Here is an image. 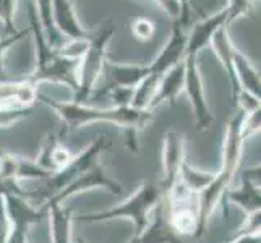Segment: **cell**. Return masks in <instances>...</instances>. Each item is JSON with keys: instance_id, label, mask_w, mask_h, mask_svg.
<instances>
[{"instance_id": "obj_1", "label": "cell", "mask_w": 261, "mask_h": 243, "mask_svg": "<svg viewBox=\"0 0 261 243\" xmlns=\"http://www.w3.org/2000/svg\"><path fill=\"white\" fill-rule=\"evenodd\" d=\"M36 102L44 104L50 111L57 114V117L64 123L62 133L68 134L70 131H75L91 125L96 122H107L120 127L125 137V146H127L133 154L140 152V141L138 134L141 130L148 127V123L152 120V112L149 109H135V107H93L86 104H80L75 101H57V99L49 97L42 93H38Z\"/></svg>"}, {"instance_id": "obj_2", "label": "cell", "mask_w": 261, "mask_h": 243, "mask_svg": "<svg viewBox=\"0 0 261 243\" xmlns=\"http://www.w3.org/2000/svg\"><path fill=\"white\" fill-rule=\"evenodd\" d=\"M247 112L237 107L236 112L227 120L226 134H224V146H222V166L219 172L214 174L213 182L198 193V224L195 237L200 238L204 235L211 215L219 208L224 196L232 185V180L236 177L240 159L244 154L245 134H244V122Z\"/></svg>"}, {"instance_id": "obj_3", "label": "cell", "mask_w": 261, "mask_h": 243, "mask_svg": "<svg viewBox=\"0 0 261 243\" xmlns=\"http://www.w3.org/2000/svg\"><path fill=\"white\" fill-rule=\"evenodd\" d=\"M30 18V34H33L34 41V53H36V67L30 73L26 81L31 85L39 86L41 83H59L65 85L71 89V93H76L78 89V65L80 60L67 59L54 49L47 42L44 31L39 24L36 7H28Z\"/></svg>"}, {"instance_id": "obj_4", "label": "cell", "mask_w": 261, "mask_h": 243, "mask_svg": "<svg viewBox=\"0 0 261 243\" xmlns=\"http://www.w3.org/2000/svg\"><path fill=\"white\" fill-rule=\"evenodd\" d=\"M164 200V193L158 182H145L130 198L109 209L80 214L76 221L85 224H101L115 219H130L133 222V237L138 238L148 227L151 214Z\"/></svg>"}, {"instance_id": "obj_5", "label": "cell", "mask_w": 261, "mask_h": 243, "mask_svg": "<svg viewBox=\"0 0 261 243\" xmlns=\"http://www.w3.org/2000/svg\"><path fill=\"white\" fill-rule=\"evenodd\" d=\"M185 46H187V30L184 26H180L177 21H174L169 41L161 49L154 62L149 64V73L133 89L130 107H135V109H149V104L156 94L159 79L164 76V73L169 68H172L178 62H182L185 59Z\"/></svg>"}, {"instance_id": "obj_6", "label": "cell", "mask_w": 261, "mask_h": 243, "mask_svg": "<svg viewBox=\"0 0 261 243\" xmlns=\"http://www.w3.org/2000/svg\"><path fill=\"white\" fill-rule=\"evenodd\" d=\"M115 34V24L112 21H107L101 30L91 33L88 39V46L80 59L78 65V89L73 94L71 101L86 104L89 97L94 93V89L102 78L107 64V46Z\"/></svg>"}, {"instance_id": "obj_7", "label": "cell", "mask_w": 261, "mask_h": 243, "mask_svg": "<svg viewBox=\"0 0 261 243\" xmlns=\"http://www.w3.org/2000/svg\"><path fill=\"white\" fill-rule=\"evenodd\" d=\"M111 146H112V143L106 138V134H99L91 145L86 146L80 154H75L73 159H71L64 169L59 170L56 174H52L46 180V185H44L41 190L33 192V201L39 200L41 203H44L54 195H57L60 190H64V188L68 183L73 182L78 175H82L83 172L91 169L97 162V157L101 156V152L111 149Z\"/></svg>"}, {"instance_id": "obj_8", "label": "cell", "mask_w": 261, "mask_h": 243, "mask_svg": "<svg viewBox=\"0 0 261 243\" xmlns=\"http://www.w3.org/2000/svg\"><path fill=\"white\" fill-rule=\"evenodd\" d=\"M94 188H102V190L109 192L112 195H120L123 190V186L119 182H115V178H111L107 175L102 166H99V162H96L91 169L83 172L82 175H78L73 182L68 183L64 188V190H60L57 195H54L47 201H44L41 204V209L49 214V209L54 208V206H62V203L67 201L68 198L80 195L83 192L94 190Z\"/></svg>"}, {"instance_id": "obj_9", "label": "cell", "mask_w": 261, "mask_h": 243, "mask_svg": "<svg viewBox=\"0 0 261 243\" xmlns=\"http://www.w3.org/2000/svg\"><path fill=\"white\" fill-rule=\"evenodd\" d=\"M185 81H184V93L187 94L190 101L192 111L195 115L196 128L200 131H204L211 127L214 117L211 114V109L206 101L204 94V85L201 78L200 65H198L196 56H185Z\"/></svg>"}, {"instance_id": "obj_10", "label": "cell", "mask_w": 261, "mask_h": 243, "mask_svg": "<svg viewBox=\"0 0 261 243\" xmlns=\"http://www.w3.org/2000/svg\"><path fill=\"white\" fill-rule=\"evenodd\" d=\"M185 157V137L184 133L170 130L163 137V169L158 180L159 188L164 196L172 190V186L178 182L180 170H182Z\"/></svg>"}, {"instance_id": "obj_11", "label": "cell", "mask_w": 261, "mask_h": 243, "mask_svg": "<svg viewBox=\"0 0 261 243\" xmlns=\"http://www.w3.org/2000/svg\"><path fill=\"white\" fill-rule=\"evenodd\" d=\"M259 166L242 169L240 185L236 190H227L226 198L245 212V215H253L261 212V195H259Z\"/></svg>"}, {"instance_id": "obj_12", "label": "cell", "mask_w": 261, "mask_h": 243, "mask_svg": "<svg viewBox=\"0 0 261 243\" xmlns=\"http://www.w3.org/2000/svg\"><path fill=\"white\" fill-rule=\"evenodd\" d=\"M52 18L57 31L65 39H88L91 31L80 20L75 0H52Z\"/></svg>"}, {"instance_id": "obj_13", "label": "cell", "mask_w": 261, "mask_h": 243, "mask_svg": "<svg viewBox=\"0 0 261 243\" xmlns=\"http://www.w3.org/2000/svg\"><path fill=\"white\" fill-rule=\"evenodd\" d=\"M62 140V133H47L42 138L38 157L34 159L36 164L50 175L64 169L75 156Z\"/></svg>"}, {"instance_id": "obj_14", "label": "cell", "mask_w": 261, "mask_h": 243, "mask_svg": "<svg viewBox=\"0 0 261 243\" xmlns=\"http://www.w3.org/2000/svg\"><path fill=\"white\" fill-rule=\"evenodd\" d=\"M226 24H227V10L222 8L221 12L204 18V20L198 21L195 26H192V30L187 33L185 56H196V57L200 56V52L211 44L214 33Z\"/></svg>"}, {"instance_id": "obj_15", "label": "cell", "mask_w": 261, "mask_h": 243, "mask_svg": "<svg viewBox=\"0 0 261 243\" xmlns=\"http://www.w3.org/2000/svg\"><path fill=\"white\" fill-rule=\"evenodd\" d=\"M210 46L213 47L216 57L219 59L224 71L227 73L229 85H230V97H232V101L236 102L239 99V96L244 91H242L240 86H239V81H237V76H236V70H233V53H236V46L232 44L227 24L222 26V28H219L218 31L214 33Z\"/></svg>"}, {"instance_id": "obj_16", "label": "cell", "mask_w": 261, "mask_h": 243, "mask_svg": "<svg viewBox=\"0 0 261 243\" xmlns=\"http://www.w3.org/2000/svg\"><path fill=\"white\" fill-rule=\"evenodd\" d=\"M138 243H185L182 235L169 222L164 200L158 204V208L152 211L151 219L145 232L138 238Z\"/></svg>"}, {"instance_id": "obj_17", "label": "cell", "mask_w": 261, "mask_h": 243, "mask_svg": "<svg viewBox=\"0 0 261 243\" xmlns=\"http://www.w3.org/2000/svg\"><path fill=\"white\" fill-rule=\"evenodd\" d=\"M184 60L178 62L172 68H169L164 73V76L159 79L156 94L149 104V111H154L163 104L175 105L177 97L180 96V93H184V81H185V62Z\"/></svg>"}, {"instance_id": "obj_18", "label": "cell", "mask_w": 261, "mask_h": 243, "mask_svg": "<svg viewBox=\"0 0 261 243\" xmlns=\"http://www.w3.org/2000/svg\"><path fill=\"white\" fill-rule=\"evenodd\" d=\"M7 212L13 227L28 230L34 224H41L44 218H47V212L41 208H34L30 200L16 195H8L4 198Z\"/></svg>"}, {"instance_id": "obj_19", "label": "cell", "mask_w": 261, "mask_h": 243, "mask_svg": "<svg viewBox=\"0 0 261 243\" xmlns=\"http://www.w3.org/2000/svg\"><path fill=\"white\" fill-rule=\"evenodd\" d=\"M38 86L30 81H4L0 83V109L2 107H33L38 97Z\"/></svg>"}, {"instance_id": "obj_20", "label": "cell", "mask_w": 261, "mask_h": 243, "mask_svg": "<svg viewBox=\"0 0 261 243\" xmlns=\"http://www.w3.org/2000/svg\"><path fill=\"white\" fill-rule=\"evenodd\" d=\"M106 71L112 79V86L135 89L149 73V65L141 64H115L107 60Z\"/></svg>"}, {"instance_id": "obj_21", "label": "cell", "mask_w": 261, "mask_h": 243, "mask_svg": "<svg viewBox=\"0 0 261 243\" xmlns=\"http://www.w3.org/2000/svg\"><path fill=\"white\" fill-rule=\"evenodd\" d=\"M233 70H236V76L242 91L259 99L261 97L259 71L239 49H236V53H233Z\"/></svg>"}, {"instance_id": "obj_22", "label": "cell", "mask_w": 261, "mask_h": 243, "mask_svg": "<svg viewBox=\"0 0 261 243\" xmlns=\"http://www.w3.org/2000/svg\"><path fill=\"white\" fill-rule=\"evenodd\" d=\"M52 243H73V211L65 206H54L49 209Z\"/></svg>"}, {"instance_id": "obj_23", "label": "cell", "mask_w": 261, "mask_h": 243, "mask_svg": "<svg viewBox=\"0 0 261 243\" xmlns=\"http://www.w3.org/2000/svg\"><path fill=\"white\" fill-rule=\"evenodd\" d=\"M36 13H38V20H39V24L44 31V36H46L47 42L56 50H59L62 46H64V42L67 39L57 31L56 24H54L52 0H36Z\"/></svg>"}, {"instance_id": "obj_24", "label": "cell", "mask_w": 261, "mask_h": 243, "mask_svg": "<svg viewBox=\"0 0 261 243\" xmlns=\"http://www.w3.org/2000/svg\"><path fill=\"white\" fill-rule=\"evenodd\" d=\"M213 178H214V174H208V172H203V170H198L185 160L184 166H182V170H180L178 182L184 186H187L190 192L198 195L213 182Z\"/></svg>"}, {"instance_id": "obj_25", "label": "cell", "mask_w": 261, "mask_h": 243, "mask_svg": "<svg viewBox=\"0 0 261 243\" xmlns=\"http://www.w3.org/2000/svg\"><path fill=\"white\" fill-rule=\"evenodd\" d=\"M49 177L50 174L36 164L34 159H26L23 156H18L15 180H18L20 183L23 180H47Z\"/></svg>"}, {"instance_id": "obj_26", "label": "cell", "mask_w": 261, "mask_h": 243, "mask_svg": "<svg viewBox=\"0 0 261 243\" xmlns=\"http://www.w3.org/2000/svg\"><path fill=\"white\" fill-rule=\"evenodd\" d=\"M28 34H30V28H26V30H20L13 34H7L4 38H0V83L8 81V78L5 75V65H4L5 53L10 50L16 42H20L23 38H26Z\"/></svg>"}, {"instance_id": "obj_27", "label": "cell", "mask_w": 261, "mask_h": 243, "mask_svg": "<svg viewBox=\"0 0 261 243\" xmlns=\"http://www.w3.org/2000/svg\"><path fill=\"white\" fill-rule=\"evenodd\" d=\"M33 107H2L0 109V128H10L18 122L26 120Z\"/></svg>"}, {"instance_id": "obj_28", "label": "cell", "mask_w": 261, "mask_h": 243, "mask_svg": "<svg viewBox=\"0 0 261 243\" xmlns=\"http://www.w3.org/2000/svg\"><path fill=\"white\" fill-rule=\"evenodd\" d=\"M130 31L135 36V39H138L140 42H148L152 39V36L156 33V24L149 18L137 16L133 18V21L130 24Z\"/></svg>"}, {"instance_id": "obj_29", "label": "cell", "mask_w": 261, "mask_h": 243, "mask_svg": "<svg viewBox=\"0 0 261 243\" xmlns=\"http://www.w3.org/2000/svg\"><path fill=\"white\" fill-rule=\"evenodd\" d=\"M18 0H0V21L4 23V36L16 33L15 15Z\"/></svg>"}, {"instance_id": "obj_30", "label": "cell", "mask_w": 261, "mask_h": 243, "mask_svg": "<svg viewBox=\"0 0 261 243\" xmlns=\"http://www.w3.org/2000/svg\"><path fill=\"white\" fill-rule=\"evenodd\" d=\"M255 0H227V5L224 7L227 10V24L236 21L240 16H247L253 10Z\"/></svg>"}, {"instance_id": "obj_31", "label": "cell", "mask_w": 261, "mask_h": 243, "mask_svg": "<svg viewBox=\"0 0 261 243\" xmlns=\"http://www.w3.org/2000/svg\"><path fill=\"white\" fill-rule=\"evenodd\" d=\"M8 195H16V196H21V198H26V200L33 201V192L24 190L18 180L0 177V196L5 198Z\"/></svg>"}, {"instance_id": "obj_32", "label": "cell", "mask_w": 261, "mask_h": 243, "mask_svg": "<svg viewBox=\"0 0 261 243\" xmlns=\"http://www.w3.org/2000/svg\"><path fill=\"white\" fill-rule=\"evenodd\" d=\"M12 230H13V226L10 222V218H8L5 200L0 196V243H7Z\"/></svg>"}, {"instance_id": "obj_33", "label": "cell", "mask_w": 261, "mask_h": 243, "mask_svg": "<svg viewBox=\"0 0 261 243\" xmlns=\"http://www.w3.org/2000/svg\"><path fill=\"white\" fill-rule=\"evenodd\" d=\"M152 2H156L169 16H172L175 21L180 18L182 8H180V2H178V0H152Z\"/></svg>"}, {"instance_id": "obj_34", "label": "cell", "mask_w": 261, "mask_h": 243, "mask_svg": "<svg viewBox=\"0 0 261 243\" xmlns=\"http://www.w3.org/2000/svg\"><path fill=\"white\" fill-rule=\"evenodd\" d=\"M229 243H261L259 232H240Z\"/></svg>"}, {"instance_id": "obj_35", "label": "cell", "mask_w": 261, "mask_h": 243, "mask_svg": "<svg viewBox=\"0 0 261 243\" xmlns=\"http://www.w3.org/2000/svg\"><path fill=\"white\" fill-rule=\"evenodd\" d=\"M28 230L26 229H18V227H13L10 237H8L7 243H30L28 241Z\"/></svg>"}, {"instance_id": "obj_36", "label": "cell", "mask_w": 261, "mask_h": 243, "mask_svg": "<svg viewBox=\"0 0 261 243\" xmlns=\"http://www.w3.org/2000/svg\"><path fill=\"white\" fill-rule=\"evenodd\" d=\"M130 243H138V240H135V238H132V240H130Z\"/></svg>"}]
</instances>
